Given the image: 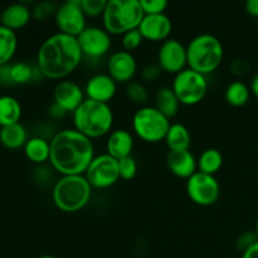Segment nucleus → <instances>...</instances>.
Returning a JSON list of instances; mask_svg holds the SVG:
<instances>
[{"label":"nucleus","instance_id":"obj_1","mask_svg":"<svg viewBox=\"0 0 258 258\" xmlns=\"http://www.w3.org/2000/svg\"><path fill=\"white\" fill-rule=\"evenodd\" d=\"M93 159L92 141L76 128L59 131L50 140L49 161L62 175H83Z\"/></svg>","mask_w":258,"mask_h":258},{"label":"nucleus","instance_id":"obj_2","mask_svg":"<svg viewBox=\"0 0 258 258\" xmlns=\"http://www.w3.org/2000/svg\"><path fill=\"white\" fill-rule=\"evenodd\" d=\"M83 53L76 37L55 33L39 47L37 63L40 73L52 80L70 76L82 60Z\"/></svg>","mask_w":258,"mask_h":258},{"label":"nucleus","instance_id":"obj_3","mask_svg":"<svg viewBox=\"0 0 258 258\" xmlns=\"http://www.w3.org/2000/svg\"><path fill=\"white\" fill-rule=\"evenodd\" d=\"M76 130L88 139L101 138L111 130L113 125V113L108 103L86 98L80 107L73 112Z\"/></svg>","mask_w":258,"mask_h":258},{"label":"nucleus","instance_id":"obj_4","mask_svg":"<svg viewBox=\"0 0 258 258\" xmlns=\"http://www.w3.org/2000/svg\"><path fill=\"white\" fill-rule=\"evenodd\" d=\"M144 17L140 0H110L102 14L103 28L110 34L123 35L138 29Z\"/></svg>","mask_w":258,"mask_h":258},{"label":"nucleus","instance_id":"obj_5","mask_svg":"<svg viewBox=\"0 0 258 258\" xmlns=\"http://www.w3.org/2000/svg\"><path fill=\"white\" fill-rule=\"evenodd\" d=\"M188 66L202 75L214 72L223 60L224 49L221 40L212 34H201L190 40L186 47Z\"/></svg>","mask_w":258,"mask_h":258},{"label":"nucleus","instance_id":"obj_6","mask_svg":"<svg viewBox=\"0 0 258 258\" xmlns=\"http://www.w3.org/2000/svg\"><path fill=\"white\" fill-rule=\"evenodd\" d=\"M92 194L85 175H63L53 188V202L62 212L73 213L85 208Z\"/></svg>","mask_w":258,"mask_h":258},{"label":"nucleus","instance_id":"obj_7","mask_svg":"<svg viewBox=\"0 0 258 258\" xmlns=\"http://www.w3.org/2000/svg\"><path fill=\"white\" fill-rule=\"evenodd\" d=\"M133 127L136 135L146 143H159L165 140L170 128V121L153 106H144L135 112Z\"/></svg>","mask_w":258,"mask_h":258},{"label":"nucleus","instance_id":"obj_8","mask_svg":"<svg viewBox=\"0 0 258 258\" xmlns=\"http://www.w3.org/2000/svg\"><path fill=\"white\" fill-rule=\"evenodd\" d=\"M171 88L175 92L179 102L186 106H193L204 98L208 90V82L204 75L190 68H185L175 75Z\"/></svg>","mask_w":258,"mask_h":258},{"label":"nucleus","instance_id":"obj_9","mask_svg":"<svg viewBox=\"0 0 258 258\" xmlns=\"http://www.w3.org/2000/svg\"><path fill=\"white\" fill-rule=\"evenodd\" d=\"M85 176L91 186H95V188L103 189L112 186L120 179L118 160L108 154L95 156L85 173Z\"/></svg>","mask_w":258,"mask_h":258},{"label":"nucleus","instance_id":"obj_10","mask_svg":"<svg viewBox=\"0 0 258 258\" xmlns=\"http://www.w3.org/2000/svg\"><path fill=\"white\" fill-rule=\"evenodd\" d=\"M186 193L194 203L207 207L218 201L221 186L214 175L197 171L186 180Z\"/></svg>","mask_w":258,"mask_h":258},{"label":"nucleus","instance_id":"obj_11","mask_svg":"<svg viewBox=\"0 0 258 258\" xmlns=\"http://www.w3.org/2000/svg\"><path fill=\"white\" fill-rule=\"evenodd\" d=\"M55 24L59 33L77 38L86 29V14L81 7V0H68L58 7Z\"/></svg>","mask_w":258,"mask_h":258},{"label":"nucleus","instance_id":"obj_12","mask_svg":"<svg viewBox=\"0 0 258 258\" xmlns=\"http://www.w3.org/2000/svg\"><path fill=\"white\" fill-rule=\"evenodd\" d=\"M158 64L165 72L178 75L188 64L186 47L176 39H166L159 49Z\"/></svg>","mask_w":258,"mask_h":258},{"label":"nucleus","instance_id":"obj_13","mask_svg":"<svg viewBox=\"0 0 258 258\" xmlns=\"http://www.w3.org/2000/svg\"><path fill=\"white\" fill-rule=\"evenodd\" d=\"M83 55L91 58H100L110 50L112 40L105 28L87 27L77 37Z\"/></svg>","mask_w":258,"mask_h":258},{"label":"nucleus","instance_id":"obj_14","mask_svg":"<svg viewBox=\"0 0 258 258\" xmlns=\"http://www.w3.org/2000/svg\"><path fill=\"white\" fill-rule=\"evenodd\" d=\"M54 103L66 112H75L85 101V92L82 88L72 81H60L57 83L53 92Z\"/></svg>","mask_w":258,"mask_h":258},{"label":"nucleus","instance_id":"obj_15","mask_svg":"<svg viewBox=\"0 0 258 258\" xmlns=\"http://www.w3.org/2000/svg\"><path fill=\"white\" fill-rule=\"evenodd\" d=\"M108 75L115 80V82L126 83L135 76L138 64L136 59L127 50L115 52L108 59Z\"/></svg>","mask_w":258,"mask_h":258},{"label":"nucleus","instance_id":"obj_16","mask_svg":"<svg viewBox=\"0 0 258 258\" xmlns=\"http://www.w3.org/2000/svg\"><path fill=\"white\" fill-rule=\"evenodd\" d=\"M171 29H173V23L165 14L145 15L139 27L144 39L151 42H160V40L165 42L170 35Z\"/></svg>","mask_w":258,"mask_h":258},{"label":"nucleus","instance_id":"obj_17","mask_svg":"<svg viewBox=\"0 0 258 258\" xmlns=\"http://www.w3.org/2000/svg\"><path fill=\"white\" fill-rule=\"evenodd\" d=\"M117 86H116L115 80L110 75H95L88 80L86 85L85 93L87 95V98L97 102L108 103L115 96Z\"/></svg>","mask_w":258,"mask_h":258},{"label":"nucleus","instance_id":"obj_18","mask_svg":"<svg viewBox=\"0 0 258 258\" xmlns=\"http://www.w3.org/2000/svg\"><path fill=\"white\" fill-rule=\"evenodd\" d=\"M166 164L174 175L188 180L197 173L198 160L189 150H170L166 156Z\"/></svg>","mask_w":258,"mask_h":258},{"label":"nucleus","instance_id":"obj_19","mask_svg":"<svg viewBox=\"0 0 258 258\" xmlns=\"http://www.w3.org/2000/svg\"><path fill=\"white\" fill-rule=\"evenodd\" d=\"M107 154L115 158L116 160H121L123 158L131 156L134 149V138L127 130H115L107 140Z\"/></svg>","mask_w":258,"mask_h":258},{"label":"nucleus","instance_id":"obj_20","mask_svg":"<svg viewBox=\"0 0 258 258\" xmlns=\"http://www.w3.org/2000/svg\"><path fill=\"white\" fill-rule=\"evenodd\" d=\"M32 10L23 3H14L4 8L2 15V25L12 30L24 28L32 19Z\"/></svg>","mask_w":258,"mask_h":258},{"label":"nucleus","instance_id":"obj_21","mask_svg":"<svg viewBox=\"0 0 258 258\" xmlns=\"http://www.w3.org/2000/svg\"><path fill=\"white\" fill-rule=\"evenodd\" d=\"M22 106L19 101L9 95L0 96V127L19 123Z\"/></svg>","mask_w":258,"mask_h":258},{"label":"nucleus","instance_id":"obj_22","mask_svg":"<svg viewBox=\"0 0 258 258\" xmlns=\"http://www.w3.org/2000/svg\"><path fill=\"white\" fill-rule=\"evenodd\" d=\"M27 141V130L20 122L0 128V143L7 149L15 150V149L23 148Z\"/></svg>","mask_w":258,"mask_h":258},{"label":"nucleus","instance_id":"obj_23","mask_svg":"<svg viewBox=\"0 0 258 258\" xmlns=\"http://www.w3.org/2000/svg\"><path fill=\"white\" fill-rule=\"evenodd\" d=\"M179 102L175 92L170 87H161L155 95V107L168 118L174 117L179 112Z\"/></svg>","mask_w":258,"mask_h":258},{"label":"nucleus","instance_id":"obj_24","mask_svg":"<svg viewBox=\"0 0 258 258\" xmlns=\"http://www.w3.org/2000/svg\"><path fill=\"white\" fill-rule=\"evenodd\" d=\"M24 153L32 163L43 164L50 158V143L39 136L30 138L24 145Z\"/></svg>","mask_w":258,"mask_h":258},{"label":"nucleus","instance_id":"obj_25","mask_svg":"<svg viewBox=\"0 0 258 258\" xmlns=\"http://www.w3.org/2000/svg\"><path fill=\"white\" fill-rule=\"evenodd\" d=\"M165 141L170 150H189L191 136L185 126L181 123H173L166 134Z\"/></svg>","mask_w":258,"mask_h":258},{"label":"nucleus","instance_id":"obj_26","mask_svg":"<svg viewBox=\"0 0 258 258\" xmlns=\"http://www.w3.org/2000/svg\"><path fill=\"white\" fill-rule=\"evenodd\" d=\"M18 48V38L14 30L0 25V67L8 64Z\"/></svg>","mask_w":258,"mask_h":258},{"label":"nucleus","instance_id":"obj_27","mask_svg":"<svg viewBox=\"0 0 258 258\" xmlns=\"http://www.w3.org/2000/svg\"><path fill=\"white\" fill-rule=\"evenodd\" d=\"M223 165V155L217 149H207L198 159V169L201 173L214 175Z\"/></svg>","mask_w":258,"mask_h":258},{"label":"nucleus","instance_id":"obj_28","mask_svg":"<svg viewBox=\"0 0 258 258\" xmlns=\"http://www.w3.org/2000/svg\"><path fill=\"white\" fill-rule=\"evenodd\" d=\"M249 95H251V91L246 83L241 82V81H234L231 85H228L224 97L231 106L241 107L248 102Z\"/></svg>","mask_w":258,"mask_h":258},{"label":"nucleus","instance_id":"obj_29","mask_svg":"<svg viewBox=\"0 0 258 258\" xmlns=\"http://www.w3.org/2000/svg\"><path fill=\"white\" fill-rule=\"evenodd\" d=\"M33 78V68L25 62L10 64V80L15 85H24Z\"/></svg>","mask_w":258,"mask_h":258},{"label":"nucleus","instance_id":"obj_30","mask_svg":"<svg viewBox=\"0 0 258 258\" xmlns=\"http://www.w3.org/2000/svg\"><path fill=\"white\" fill-rule=\"evenodd\" d=\"M126 95L134 103L143 105L148 101L149 93L145 86L140 82H131L126 87Z\"/></svg>","mask_w":258,"mask_h":258},{"label":"nucleus","instance_id":"obj_31","mask_svg":"<svg viewBox=\"0 0 258 258\" xmlns=\"http://www.w3.org/2000/svg\"><path fill=\"white\" fill-rule=\"evenodd\" d=\"M118 171H120V178L123 180H131L135 178L138 173V164L133 156H127L121 160H118Z\"/></svg>","mask_w":258,"mask_h":258},{"label":"nucleus","instance_id":"obj_32","mask_svg":"<svg viewBox=\"0 0 258 258\" xmlns=\"http://www.w3.org/2000/svg\"><path fill=\"white\" fill-rule=\"evenodd\" d=\"M106 0H81V7L85 12L86 17H97L102 15L106 9Z\"/></svg>","mask_w":258,"mask_h":258},{"label":"nucleus","instance_id":"obj_33","mask_svg":"<svg viewBox=\"0 0 258 258\" xmlns=\"http://www.w3.org/2000/svg\"><path fill=\"white\" fill-rule=\"evenodd\" d=\"M58 7L52 2H43L39 3V4L35 5L32 10V15L33 18L38 20H44L47 18L52 17L54 15L55 17V13H57Z\"/></svg>","mask_w":258,"mask_h":258},{"label":"nucleus","instance_id":"obj_34","mask_svg":"<svg viewBox=\"0 0 258 258\" xmlns=\"http://www.w3.org/2000/svg\"><path fill=\"white\" fill-rule=\"evenodd\" d=\"M140 4L145 15L164 14V10L168 7L166 0H140Z\"/></svg>","mask_w":258,"mask_h":258},{"label":"nucleus","instance_id":"obj_35","mask_svg":"<svg viewBox=\"0 0 258 258\" xmlns=\"http://www.w3.org/2000/svg\"><path fill=\"white\" fill-rule=\"evenodd\" d=\"M143 40L144 37L138 28V29L130 30L122 35V47L125 48V50L130 52V50L136 49L143 43Z\"/></svg>","mask_w":258,"mask_h":258},{"label":"nucleus","instance_id":"obj_36","mask_svg":"<svg viewBox=\"0 0 258 258\" xmlns=\"http://www.w3.org/2000/svg\"><path fill=\"white\" fill-rule=\"evenodd\" d=\"M258 242V234L256 233V231H247L244 233H242L241 236L238 237L236 242V246L239 251L243 253L246 252L247 249L251 248L253 244H256Z\"/></svg>","mask_w":258,"mask_h":258},{"label":"nucleus","instance_id":"obj_37","mask_svg":"<svg viewBox=\"0 0 258 258\" xmlns=\"http://www.w3.org/2000/svg\"><path fill=\"white\" fill-rule=\"evenodd\" d=\"M161 72L163 70L159 64H148L141 71V78L144 82H155L160 77Z\"/></svg>","mask_w":258,"mask_h":258},{"label":"nucleus","instance_id":"obj_38","mask_svg":"<svg viewBox=\"0 0 258 258\" xmlns=\"http://www.w3.org/2000/svg\"><path fill=\"white\" fill-rule=\"evenodd\" d=\"M247 68H248V66H247V63L242 59H236L231 66L232 72L237 76L243 75L244 72H247Z\"/></svg>","mask_w":258,"mask_h":258},{"label":"nucleus","instance_id":"obj_39","mask_svg":"<svg viewBox=\"0 0 258 258\" xmlns=\"http://www.w3.org/2000/svg\"><path fill=\"white\" fill-rule=\"evenodd\" d=\"M0 82L8 85V83H12L10 80V64H5L0 67Z\"/></svg>","mask_w":258,"mask_h":258},{"label":"nucleus","instance_id":"obj_40","mask_svg":"<svg viewBox=\"0 0 258 258\" xmlns=\"http://www.w3.org/2000/svg\"><path fill=\"white\" fill-rule=\"evenodd\" d=\"M246 10L248 14L258 17V0H248L246 3Z\"/></svg>","mask_w":258,"mask_h":258},{"label":"nucleus","instance_id":"obj_41","mask_svg":"<svg viewBox=\"0 0 258 258\" xmlns=\"http://www.w3.org/2000/svg\"><path fill=\"white\" fill-rule=\"evenodd\" d=\"M242 258H258V242L242 253Z\"/></svg>","mask_w":258,"mask_h":258},{"label":"nucleus","instance_id":"obj_42","mask_svg":"<svg viewBox=\"0 0 258 258\" xmlns=\"http://www.w3.org/2000/svg\"><path fill=\"white\" fill-rule=\"evenodd\" d=\"M251 91L253 92V95L258 98V73L253 77L251 83Z\"/></svg>","mask_w":258,"mask_h":258},{"label":"nucleus","instance_id":"obj_43","mask_svg":"<svg viewBox=\"0 0 258 258\" xmlns=\"http://www.w3.org/2000/svg\"><path fill=\"white\" fill-rule=\"evenodd\" d=\"M39 258H57L54 256H50V254H44V256H40Z\"/></svg>","mask_w":258,"mask_h":258},{"label":"nucleus","instance_id":"obj_44","mask_svg":"<svg viewBox=\"0 0 258 258\" xmlns=\"http://www.w3.org/2000/svg\"><path fill=\"white\" fill-rule=\"evenodd\" d=\"M2 15H3V10L0 9V25H2Z\"/></svg>","mask_w":258,"mask_h":258},{"label":"nucleus","instance_id":"obj_45","mask_svg":"<svg viewBox=\"0 0 258 258\" xmlns=\"http://www.w3.org/2000/svg\"><path fill=\"white\" fill-rule=\"evenodd\" d=\"M256 233L258 234V218H257V221H256Z\"/></svg>","mask_w":258,"mask_h":258}]
</instances>
